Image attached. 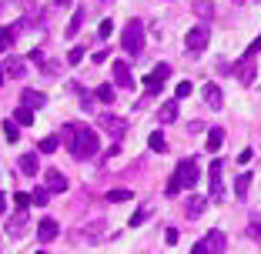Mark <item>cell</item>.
<instances>
[{
	"label": "cell",
	"mask_w": 261,
	"mask_h": 254,
	"mask_svg": "<svg viewBox=\"0 0 261 254\" xmlns=\"http://www.w3.org/2000/svg\"><path fill=\"white\" fill-rule=\"evenodd\" d=\"M74 127H77V137H74L70 154H74L77 161H91V157L97 154V134H94L91 127H84V124H74Z\"/></svg>",
	"instance_id": "1"
},
{
	"label": "cell",
	"mask_w": 261,
	"mask_h": 254,
	"mask_svg": "<svg viewBox=\"0 0 261 254\" xmlns=\"http://www.w3.org/2000/svg\"><path fill=\"white\" fill-rule=\"evenodd\" d=\"M124 50L130 57H138L144 50V23L141 20H127L124 23Z\"/></svg>",
	"instance_id": "2"
},
{
	"label": "cell",
	"mask_w": 261,
	"mask_h": 254,
	"mask_svg": "<svg viewBox=\"0 0 261 254\" xmlns=\"http://www.w3.org/2000/svg\"><path fill=\"white\" fill-rule=\"evenodd\" d=\"M97 124L111 134V140H124V134H127V121H124V117H117V114H100Z\"/></svg>",
	"instance_id": "3"
},
{
	"label": "cell",
	"mask_w": 261,
	"mask_h": 254,
	"mask_svg": "<svg viewBox=\"0 0 261 254\" xmlns=\"http://www.w3.org/2000/svg\"><path fill=\"white\" fill-rule=\"evenodd\" d=\"M174 177L181 181V187H194V184H198V177H201L198 161H191V157L181 161V164H177V171H174Z\"/></svg>",
	"instance_id": "4"
},
{
	"label": "cell",
	"mask_w": 261,
	"mask_h": 254,
	"mask_svg": "<svg viewBox=\"0 0 261 254\" xmlns=\"http://www.w3.org/2000/svg\"><path fill=\"white\" fill-rule=\"evenodd\" d=\"M185 47L191 50V54H198V50H204L207 47V27H191L185 37Z\"/></svg>",
	"instance_id": "5"
},
{
	"label": "cell",
	"mask_w": 261,
	"mask_h": 254,
	"mask_svg": "<svg viewBox=\"0 0 261 254\" xmlns=\"http://www.w3.org/2000/svg\"><path fill=\"white\" fill-rule=\"evenodd\" d=\"M44 187L50 194H64L67 191V177H64L57 167H50V171H44Z\"/></svg>",
	"instance_id": "6"
},
{
	"label": "cell",
	"mask_w": 261,
	"mask_h": 254,
	"mask_svg": "<svg viewBox=\"0 0 261 254\" xmlns=\"http://www.w3.org/2000/svg\"><path fill=\"white\" fill-rule=\"evenodd\" d=\"M221 171H224V164H221V161H211V167H207V177H211V197H215V201H221V197H224Z\"/></svg>",
	"instance_id": "7"
},
{
	"label": "cell",
	"mask_w": 261,
	"mask_h": 254,
	"mask_svg": "<svg viewBox=\"0 0 261 254\" xmlns=\"http://www.w3.org/2000/svg\"><path fill=\"white\" fill-rule=\"evenodd\" d=\"M57 234H61V224H57L54 217H44V221L37 224V238H40V244H50Z\"/></svg>",
	"instance_id": "8"
},
{
	"label": "cell",
	"mask_w": 261,
	"mask_h": 254,
	"mask_svg": "<svg viewBox=\"0 0 261 254\" xmlns=\"http://www.w3.org/2000/svg\"><path fill=\"white\" fill-rule=\"evenodd\" d=\"M27 234V211H17L7 221V238H23Z\"/></svg>",
	"instance_id": "9"
},
{
	"label": "cell",
	"mask_w": 261,
	"mask_h": 254,
	"mask_svg": "<svg viewBox=\"0 0 261 254\" xmlns=\"http://www.w3.org/2000/svg\"><path fill=\"white\" fill-rule=\"evenodd\" d=\"M254 70H258V64H254V61H245V57H241V61L234 64V77H238L241 84H251V80H254Z\"/></svg>",
	"instance_id": "10"
},
{
	"label": "cell",
	"mask_w": 261,
	"mask_h": 254,
	"mask_svg": "<svg viewBox=\"0 0 261 254\" xmlns=\"http://www.w3.org/2000/svg\"><path fill=\"white\" fill-rule=\"evenodd\" d=\"M47 104V97L40 91H23L20 94V107H27V110H37V107H44Z\"/></svg>",
	"instance_id": "11"
},
{
	"label": "cell",
	"mask_w": 261,
	"mask_h": 254,
	"mask_svg": "<svg viewBox=\"0 0 261 254\" xmlns=\"http://www.w3.org/2000/svg\"><path fill=\"white\" fill-rule=\"evenodd\" d=\"M201 94H204V104H207L211 110H218V107L224 104V97H221V87H218V84H204V91H201Z\"/></svg>",
	"instance_id": "12"
},
{
	"label": "cell",
	"mask_w": 261,
	"mask_h": 254,
	"mask_svg": "<svg viewBox=\"0 0 261 254\" xmlns=\"http://www.w3.org/2000/svg\"><path fill=\"white\" fill-rule=\"evenodd\" d=\"M114 84H121L124 91H130V87H134V74H130L127 64H114Z\"/></svg>",
	"instance_id": "13"
},
{
	"label": "cell",
	"mask_w": 261,
	"mask_h": 254,
	"mask_svg": "<svg viewBox=\"0 0 261 254\" xmlns=\"http://www.w3.org/2000/svg\"><path fill=\"white\" fill-rule=\"evenodd\" d=\"M204 241H207V254H224V234L218 231V228H215V231H207Z\"/></svg>",
	"instance_id": "14"
},
{
	"label": "cell",
	"mask_w": 261,
	"mask_h": 254,
	"mask_svg": "<svg viewBox=\"0 0 261 254\" xmlns=\"http://www.w3.org/2000/svg\"><path fill=\"white\" fill-rule=\"evenodd\" d=\"M17 164H20V174H23V177H34V174L40 171L37 154H20V161H17Z\"/></svg>",
	"instance_id": "15"
},
{
	"label": "cell",
	"mask_w": 261,
	"mask_h": 254,
	"mask_svg": "<svg viewBox=\"0 0 261 254\" xmlns=\"http://www.w3.org/2000/svg\"><path fill=\"white\" fill-rule=\"evenodd\" d=\"M204 204H207V201L201 197V194H191V197L185 201V214H188V217H198L201 211H204Z\"/></svg>",
	"instance_id": "16"
},
{
	"label": "cell",
	"mask_w": 261,
	"mask_h": 254,
	"mask_svg": "<svg viewBox=\"0 0 261 254\" xmlns=\"http://www.w3.org/2000/svg\"><path fill=\"white\" fill-rule=\"evenodd\" d=\"M221 144H224V131L221 127H211V131H207V151H211V154H218V151H221Z\"/></svg>",
	"instance_id": "17"
},
{
	"label": "cell",
	"mask_w": 261,
	"mask_h": 254,
	"mask_svg": "<svg viewBox=\"0 0 261 254\" xmlns=\"http://www.w3.org/2000/svg\"><path fill=\"white\" fill-rule=\"evenodd\" d=\"M158 121L161 124H174L177 121V100H168V104L158 110Z\"/></svg>",
	"instance_id": "18"
},
{
	"label": "cell",
	"mask_w": 261,
	"mask_h": 254,
	"mask_svg": "<svg viewBox=\"0 0 261 254\" xmlns=\"http://www.w3.org/2000/svg\"><path fill=\"white\" fill-rule=\"evenodd\" d=\"M248 187H251V174L241 171V174L234 177V197H248Z\"/></svg>",
	"instance_id": "19"
},
{
	"label": "cell",
	"mask_w": 261,
	"mask_h": 254,
	"mask_svg": "<svg viewBox=\"0 0 261 254\" xmlns=\"http://www.w3.org/2000/svg\"><path fill=\"white\" fill-rule=\"evenodd\" d=\"M191 10H194L198 17H204V20H211V17H215V4H211V0H194Z\"/></svg>",
	"instance_id": "20"
},
{
	"label": "cell",
	"mask_w": 261,
	"mask_h": 254,
	"mask_svg": "<svg viewBox=\"0 0 261 254\" xmlns=\"http://www.w3.org/2000/svg\"><path fill=\"white\" fill-rule=\"evenodd\" d=\"M147 144H151L154 154H168V140H164V134H161V131H154L151 137H147Z\"/></svg>",
	"instance_id": "21"
},
{
	"label": "cell",
	"mask_w": 261,
	"mask_h": 254,
	"mask_svg": "<svg viewBox=\"0 0 261 254\" xmlns=\"http://www.w3.org/2000/svg\"><path fill=\"white\" fill-rule=\"evenodd\" d=\"M14 37H17V27H4V31H0V50H10V47H14Z\"/></svg>",
	"instance_id": "22"
},
{
	"label": "cell",
	"mask_w": 261,
	"mask_h": 254,
	"mask_svg": "<svg viewBox=\"0 0 261 254\" xmlns=\"http://www.w3.org/2000/svg\"><path fill=\"white\" fill-rule=\"evenodd\" d=\"M114 97H117V94H114V84H100L97 87V100H100V104H114Z\"/></svg>",
	"instance_id": "23"
},
{
	"label": "cell",
	"mask_w": 261,
	"mask_h": 254,
	"mask_svg": "<svg viewBox=\"0 0 261 254\" xmlns=\"http://www.w3.org/2000/svg\"><path fill=\"white\" fill-rule=\"evenodd\" d=\"M134 197V194L127 191V187H114V191H108V201L111 204H121V201H130Z\"/></svg>",
	"instance_id": "24"
},
{
	"label": "cell",
	"mask_w": 261,
	"mask_h": 254,
	"mask_svg": "<svg viewBox=\"0 0 261 254\" xmlns=\"http://www.w3.org/2000/svg\"><path fill=\"white\" fill-rule=\"evenodd\" d=\"M4 70H7V77H23V70H27V67H23V64L14 57V61H7V64H4Z\"/></svg>",
	"instance_id": "25"
},
{
	"label": "cell",
	"mask_w": 261,
	"mask_h": 254,
	"mask_svg": "<svg viewBox=\"0 0 261 254\" xmlns=\"http://www.w3.org/2000/svg\"><path fill=\"white\" fill-rule=\"evenodd\" d=\"M17 124H20V127H31L34 124V110H27V107H17Z\"/></svg>",
	"instance_id": "26"
},
{
	"label": "cell",
	"mask_w": 261,
	"mask_h": 254,
	"mask_svg": "<svg viewBox=\"0 0 261 254\" xmlns=\"http://www.w3.org/2000/svg\"><path fill=\"white\" fill-rule=\"evenodd\" d=\"M147 217H151V208H138V211H134V217H130V228H141Z\"/></svg>",
	"instance_id": "27"
},
{
	"label": "cell",
	"mask_w": 261,
	"mask_h": 254,
	"mask_svg": "<svg viewBox=\"0 0 261 254\" xmlns=\"http://www.w3.org/2000/svg\"><path fill=\"white\" fill-rule=\"evenodd\" d=\"M147 77H154V80H161V84H164V80L171 77V67H168V64H158V67H154V74H147Z\"/></svg>",
	"instance_id": "28"
},
{
	"label": "cell",
	"mask_w": 261,
	"mask_h": 254,
	"mask_svg": "<svg viewBox=\"0 0 261 254\" xmlns=\"http://www.w3.org/2000/svg\"><path fill=\"white\" fill-rule=\"evenodd\" d=\"M81 23H84V10H77V14H74V20L67 23V37H74V34L81 31Z\"/></svg>",
	"instance_id": "29"
},
{
	"label": "cell",
	"mask_w": 261,
	"mask_h": 254,
	"mask_svg": "<svg viewBox=\"0 0 261 254\" xmlns=\"http://www.w3.org/2000/svg\"><path fill=\"white\" fill-rule=\"evenodd\" d=\"M40 151H44V154H54V151H57V147H61V140H57V137H44V140H40Z\"/></svg>",
	"instance_id": "30"
},
{
	"label": "cell",
	"mask_w": 261,
	"mask_h": 254,
	"mask_svg": "<svg viewBox=\"0 0 261 254\" xmlns=\"http://www.w3.org/2000/svg\"><path fill=\"white\" fill-rule=\"evenodd\" d=\"M31 197H34V204H40V208H44L47 201H50V191H47V187H44V184H40V187H37V191H34V194H31Z\"/></svg>",
	"instance_id": "31"
},
{
	"label": "cell",
	"mask_w": 261,
	"mask_h": 254,
	"mask_svg": "<svg viewBox=\"0 0 261 254\" xmlns=\"http://www.w3.org/2000/svg\"><path fill=\"white\" fill-rule=\"evenodd\" d=\"M31 201H34V197H31V194H23V191H17V194H14L17 211H27V204H31Z\"/></svg>",
	"instance_id": "32"
},
{
	"label": "cell",
	"mask_w": 261,
	"mask_h": 254,
	"mask_svg": "<svg viewBox=\"0 0 261 254\" xmlns=\"http://www.w3.org/2000/svg\"><path fill=\"white\" fill-rule=\"evenodd\" d=\"M4 137H7L10 144H17V124H14V121H7V124H4Z\"/></svg>",
	"instance_id": "33"
},
{
	"label": "cell",
	"mask_w": 261,
	"mask_h": 254,
	"mask_svg": "<svg viewBox=\"0 0 261 254\" xmlns=\"http://www.w3.org/2000/svg\"><path fill=\"white\" fill-rule=\"evenodd\" d=\"M191 91H194V87L188 84V80H181V84H177V91H174V100H185V97H188Z\"/></svg>",
	"instance_id": "34"
},
{
	"label": "cell",
	"mask_w": 261,
	"mask_h": 254,
	"mask_svg": "<svg viewBox=\"0 0 261 254\" xmlns=\"http://www.w3.org/2000/svg\"><path fill=\"white\" fill-rule=\"evenodd\" d=\"M254 54H261V37L248 44V50H245V61H254Z\"/></svg>",
	"instance_id": "35"
},
{
	"label": "cell",
	"mask_w": 261,
	"mask_h": 254,
	"mask_svg": "<svg viewBox=\"0 0 261 254\" xmlns=\"http://www.w3.org/2000/svg\"><path fill=\"white\" fill-rule=\"evenodd\" d=\"M248 238L261 244V221H251V224H248Z\"/></svg>",
	"instance_id": "36"
},
{
	"label": "cell",
	"mask_w": 261,
	"mask_h": 254,
	"mask_svg": "<svg viewBox=\"0 0 261 254\" xmlns=\"http://www.w3.org/2000/svg\"><path fill=\"white\" fill-rule=\"evenodd\" d=\"M144 91L151 94V97H154V94H161V80H154V77H147V80H144Z\"/></svg>",
	"instance_id": "37"
},
{
	"label": "cell",
	"mask_w": 261,
	"mask_h": 254,
	"mask_svg": "<svg viewBox=\"0 0 261 254\" xmlns=\"http://www.w3.org/2000/svg\"><path fill=\"white\" fill-rule=\"evenodd\" d=\"M84 57V47H70V54H67V64H77Z\"/></svg>",
	"instance_id": "38"
},
{
	"label": "cell",
	"mask_w": 261,
	"mask_h": 254,
	"mask_svg": "<svg viewBox=\"0 0 261 254\" xmlns=\"http://www.w3.org/2000/svg\"><path fill=\"white\" fill-rule=\"evenodd\" d=\"M177 191H185V187H181V181H177V177H171V181H168V194L174 197Z\"/></svg>",
	"instance_id": "39"
},
{
	"label": "cell",
	"mask_w": 261,
	"mask_h": 254,
	"mask_svg": "<svg viewBox=\"0 0 261 254\" xmlns=\"http://www.w3.org/2000/svg\"><path fill=\"white\" fill-rule=\"evenodd\" d=\"M111 34H114V23H111V20H104V23H100V40H104V37H111Z\"/></svg>",
	"instance_id": "40"
},
{
	"label": "cell",
	"mask_w": 261,
	"mask_h": 254,
	"mask_svg": "<svg viewBox=\"0 0 261 254\" xmlns=\"http://www.w3.org/2000/svg\"><path fill=\"white\" fill-rule=\"evenodd\" d=\"M251 157H254V151H251V147H245V151H241V154H238V164H248V161H251Z\"/></svg>",
	"instance_id": "41"
},
{
	"label": "cell",
	"mask_w": 261,
	"mask_h": 254,
	"mask_svg": "<svg viewBox=\"0 0 261 254\" xmlns=\"http://www.w3.org/2000/svg\"><path fill=\"white\" fill-rule=\"evenodd\" d=\"M164 241H168V244H177V228H168V231H164Z\"/></svg>",
	"instance_id": "42"
},
{
	"label": "cell",
	"mask_w": 261,
	"mask_h": 254,
	"mask_svg": "<svg viewBox=\"0 0 261 254\" xmlns=\"http://www.w3.org/2000/svg\"><path fill=\"white\" fill-rule=\"evenodd\" d=\"M191 254H207V241H204V238H201V241H198V244H194V251H191Z\"/></svg>",
	"instance_id": "43"
},
{
	"label": "cell",
	"mask_w": 261,
	"mask_h": 254,
	"mask_svg": "<svg viewBox=\"0 0 261 254\" xmlns=\"http://www.w3.org/2000/svg\"><path fill=\"white\" fill-rule=\"evenodd\" d=\"M111 57V50H97V54H94V64H104Z\"/></svg>",
	"instance_id": "44"
},
{
	"label": "cell",
	"mask_w": 261,
	"mask_h": 254,
	"mask_svg": "<svg viewBox=\"0 0 261 254\" xmlns=\"http://www.w3.org/2000/svg\"><path fill=\"white\" fill-rule=\"evenodd\" d=\"M0 211H7V194H0Z\"/></svg>",
	"instance_id": "45"
},
{
	"label": "cell",
	"mask_w": 261,
	"mask_h": 254,
	"mask_svg": "<svg viewBox=\"0 0 261 254\" xmlns=\"http://www.w3.org/2000/svg\"><path fill=\"white\" fill-rule=\"evenodd\" d=\"M4 80H7V70H4V61H0V84H4Z\"/></svg>",
	"instance_id": "46"
},
{
	"label": "cell",
	"mask_w": 261,
	"mask_h": 254,
	"mask_svg": "<svg viewBox=\"0 0 261 254\" xmlns=\"http://www.w3.org/2000/svg\"><path fill=\"white\" fill-rule=\"evenodd\" d=\"M54 4H61V7H67V4H70V0H54Z\"/></svg>",
	"instance_id": "47"
},
{
	"label": "cell",
	"mask_w": 261,
	"mask_h": 254,
	"mask_svg": "<svg viewBox=\"0 0 261 254\" xmlns=\"http://www.w3.org/2000/svg\"><path fill=\"white\" fill-rule=\"evenodd\" d=\"M231 4H245V0H231Z\"/></svg>",
	"instance_id": "48"
},
{
	"label": "cell",
	"mask_w": 261,
	"mask_h": 254,
	"mask_svg": "<svg viewBox=\"0 0 261 254\" xmlns=\"http://www.w3.org/2000/svg\"><path fill=\"white\" fill-rule=\"evenodd\" d=\"M37 254H47V251H44V247H40V251H37Z\"/></svg>",
	"instance_id": "49"
}]
</instances>
